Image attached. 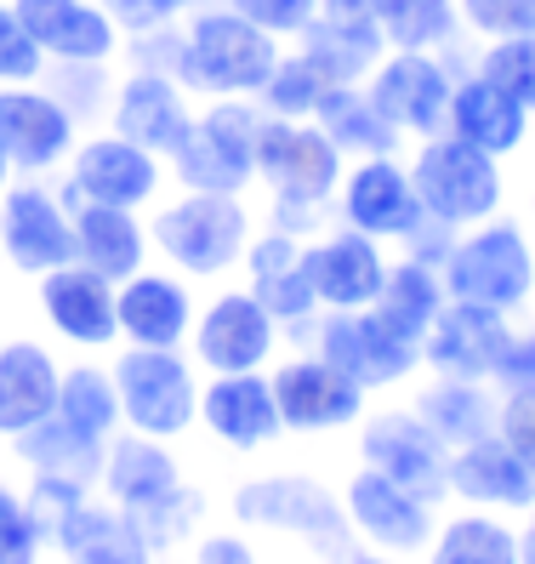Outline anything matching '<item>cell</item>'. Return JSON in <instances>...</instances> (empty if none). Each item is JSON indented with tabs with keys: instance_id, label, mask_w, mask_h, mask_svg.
<instances>
[{
	"instance_id": "obj_38",
	"label": "cell",
	"mask_w": 535,
	"mask_h": 564,
	"mask_svg": "<svg viewBox=\"0 0 535 564\" xmlns=\"http://www.w3.org/2000/svg\"><path fill=\"white\" fill-rule=\"evenodd\" d=\"M314 126L330 143L342 149V160H371V154H398V131L393 120L376 109V97L364 86H330L314 109Z\"/></svg>"
},
{
	"instance_id": "obj_27",
	"label": "cell",
	"mask_w": 535,
	"mask_h": 564,
	"mask_svg": "<svg viewBox=\"0 0 535 564\" xmlns=\"http://www.w3.org/2000/svg\"><path fill=\"white\" fill-rule=\"evenodd\" d=\"M194 126V91L172 75H154V69H131L114 80V104H109V131L143 143L149 154L172 160L177 143L188 138Z\"/></svg>"
},
{
	"instance_id": "obj_39",
	"label": "cell",
	"mask_w": 535,
	"mask_h": 564,
	"mask_svg": "<svg viewBox=\"0 0 535 564\" xmlns=\"http://www.w3.org/2000/svg\"><path fill=\"white\" fill-rule=\"evenodd\" d=\"M0 451H7V462L23 468V474H69V479L97 485V468H103L109 445L86 440L80 427H69L63 416H46L41 427H29V434H18L12 445H0Z\"/></svg>"
},
{
	"instance_id": "obj_31",
	"label": "cell",
	"mask_w": 535,
	"mask_h": 564,
	"mask_svg": "<svg viewBox=\"0 0 535 564\" xmlns=\"http://www.w3.org/2000/svg\"><path fill=\"white\" fill-rule=\"evenodd\" d=\"M12 7L41 41L46 63H114V52L125 46L103 0H12Z\"/></svg>"
},
{
	"instance_id": "obj_50",
	"label": "cell",
	"mask_w": 535,
	"mask_h": 564,
	"mask_svg": "<svg viewBox=\"0 0 535 564\" xmlns=\"http://www.w3.org/2000/svg\"><path fill=\"white\" fill-rule=\"evenodd\" d=\"M199 0H103V12L120 23V35H149V29L183 23Z\"/></svg>"
},
{
	"instance_id": "obj_12",
	"label": "cell",
	"mask_w": 535,
	"mask_h": 564,
	"mask_svg": "<svg viewBox=\"0 0 535 564\" xmlns=\"http://www.w3.org/2000/svg\"><path fill=\"white\" fill-rule=\"evenodd\" d=\"M353 462L398 479L405 490L427 496V502H450V445L416 416V405L405 400V393L376 400L371 411L359 416Z\"/></svg>"
},
{
	"instance_id": "obj_23",
	"label": "cell",
	"mask_w": 535,
	"mask_h": 564,
	"mask_svg": "<svg viewBox=\"0 0 535 564\" xmlns=\"http://www.w3.org/2000/svg\"><path fill=\"white\" fill-rule=\"evenodd\" d=\"M240 274H245V285H251L256 303L280 319V330L291 337V348H303L308 330H314V319L325 314L319 296H314V285H308V269H303V240L285 235V228H256L251 246H245Z\"/></svg>"
},
{
	"instance_id": "obj_20",
	"label": "cell",
	"mask_w": 535,
	"mask_h": 564,
	"mask_svg": "<svg viewBox=\"0 0 535 564\" xmlns=\"http://www.w3.org/2000/svg\"><path fill=\"white\" fill-rule=\"evenodd\" d=\"M450 63L439 52H387L371 80H364V91L376 97V109L393 120L398 138H439L445 120H450Z\"/></svg>"
},
{
	"instance_id": "obj_30",
	"label": "cell",
	"mask_w": 535,
	"mask_h": 564,
	"mask_svg": "<svg viewBox=\"0 0 535 564\" xmlns=\"http://www.w3.org/2000/svg\"><path fill=\"white\" fill-rule=\"evenodd\" d=\"M52 564H165V553L103 496H86L75 513L52 524Z\"/></svg>"
},
{
	"instance_id": "obj_9",
	"label": "cell",
	"mask_w": 535,
	"mask_h": 564,
	"mask_svg": "<svg viewBox=\"0 0 535 564\" xmlns=\"http://www.w3.org/2000/svg\"><path fill=\"white\" fill-rule=\"evenodd\" d=\"M405 165H411V183L422 194V212L433 223L456 228V235L495 217V212H507V172H501V160L450 138V131L422 138Z\"/></svg>"
},
{
	"instance_id": "obj_43",
	"label": "cell",
	"mask_w": 535,
	"mask_h": 564,
	"mask_svg": "<svg viewBox=\"0 0 535 564\" xmlns=\"http://www.w3.org/2000/svg\"><path fill=\"white\" fill-rule=\"evenodd\" d=\"M0 564H52L46 524L35 519V508H29V496L12 474L0 479Z\"/></svg>"
},
{
	"instance_id": "obj_49",
	"label": "cell",
	"mask_w": 535,
	"mask_h": 564,
	"mask_svg": "<svg viewBox=\"0 0 535 564\" xmlns=\"http://www.w3.org/2000/svg\"><path fill=\"white\" fill-rule=\"evenodd\" d=\"M222 7H233L240 18H251V23L268 29L274 41H296V35L314 23L319 0H222Z\"/></svg>"
},
{
	"instance_id": "obj_55",
	"label": "cell",
	"mask_w": 535,
	"mask_h": 564,
	"mask_svg": "<svg viewBox=\"0 0 535 564\" xmlns=\"http://www.w3.org/2000/svg\"><path fill=\"white\" fill-rule=\"evenodd\" d=\"M0 337H7V330H0Z\"/></svg>"
},
{
	"instance_id": "obj_14",
	"label": "cell",
	"mask_w": 535,
	"mask_h": 564,
	"mask_svg": "<svg viewBox=\"0 0 535 564\" xmlns=\"http://www.w3.org/2000/svg\"><path fill=\"white\" fill-rule=\"evenodd\" d=\"M337 496H342L353 542L376 547V553H398V558H422L445 513V502H427V496L364 468V462H348V474L337 479Z\"/></svg>"
},
{
	"instance_id": "obj_44",
	"label": "cell",
	"mask_w": 535,
	"mask_h": 564,
	"mask_svg": "<svg viewBox=\"0 0 535 564\" xmlns=\"http://www.w3.org/2000/svg\"><path fill=\"white\" fill-rule=\"evenodd\" d=\"M473 69L484 80H495L507 97H518V104L535 115V35H513V41H484Z\"/></svg>"
},
{
	"instance_id": "obj_33",
	"label": "cell",
	"mask_w": 535,
	"mask_h": 564,
	"mask_svg": "<svg viewBox=\"0 0 535 564\" xmlns=\"http://www.w3.org/2000/svg\"><path fill=\"white\" fill-rule=\"evenodd\" d=\"M75 262L97 269L103 280H131L138 269L154 262V240H149V223L143 212H125V206H75Z\"/></svg>"
},
{
	"instance_id": "obj_6",
	"label": "cell",
	"mask_w": 535,
	"mask_h": 564,
	"mask_svg": "<svg viewBox=\"0 0 535 564\" xmlns=\"http://www.w3.org/2000/svg\"><path fill=\"white\" fill-rule=\"evenodd\" d=\"M445 291L450 303H479L495 314H529L535 308V235L524 217L495 212L473 228H461L445 257Z\"/></svg>"
},
{
	"instance_id": "obj_52",
	"label": "cell",
	"mask_w": 535,
	"mask_h": 564,
	"mask_svg": "<svg viewBox=\"0 0 535 564\" xmlns=\"http://www.w3.org/2000/svg\"><path fill=\"white\" fill-rule=\"evenodd\" d=\"M348 564H422V558H398V553H376V547H353Z\"/></svg>"
},
{
	"instance_id": "obj_16",
	"label": "cell",
	"mask_w": 535,
	"mask_h": 564,
	"mask_svg": "<svg viewBox=\"0 0 535 564\" xmlns=\"http://www.w3.org/2000/svg\"><path fill=\"white\" fill-rule=\"evenodd\" d=\"M63 200L80 206H125V212H149L165 188V160L149 154L143 143L120 138V131H86L75 143L69 165H63Z\"/></svg>"
},
{
	"instance_id": "obj_41",
	"label": "cell",
	"mask_w": 535,
	"mask_h": 564,
	"mask_svg": "<svg viewBox=\"0 0 535 564\" xmlns=\"http://www.w3.org/2000/svg\"><path fill=\"white\" fill-rule=\"evenodd\" d=\"M325 91H330V80L314 69L303 52H280L274 75H268L262 91H256V109L274 115V120H314V109H319Z\"/></svg>"
},
{
	"instance_id": "obj_32",
	"label": "cell",
	"mask_w": 535,
	"mask_h": 564,
	"mask_svg": "<svg viewBox=\"0 0 535 564\" xmlns=\"http://www.w3.org/2000/svg\"><path fill=\"white\" fill-rule=\"evenodd\" d=\"M529 109L518 104V97H507L495 80H484L479 69H461L456 86H450V120L445 131L461 143H473L495 160H513L524 143H529Z\"/></svg>"
},
{
	"instance_id": "obj_36",
	"label": "cell",
	"mask_w": 535,
	"mask_h": 564,
	"mask_svg": "<svg viewBox=\"0 0 535 564\" xmlns=\"http://www.w3.org/2000/svg\"><path fill=\"white\" fill-rule=\"evenodd\" d=\"M52 416L80 427V434L97 440V445H109L120 434L125 422H120V388H114V371H109V354H69Z\"/></svg>"
},
{
	"instance_id": "obj_2",
	"label": "cell",
	"mask_w": 535,
	"mask_h": 564,
	"mask_svg": "<svg viewBox=\"0 0 535 564\" xmlns=\"http://www.w3.org/2000/svg\"><path fill=\"white\" fill-rule=\"evenodd\" d=\"M228 524L251 530L256 542H285L308 564H348V553L359 547L337 479L308 474V468H256L228 490L222 502Z\"/></svg>"
},
{
	"instance_id": "obj_11",
	"label": "cell",
	"mask_w": 535,
	"mask_h": 564,
	"mask_svg": "<svg viewBox=\"0 0 535 564\" xmlns=\"http://www.w3.org/2000/svg\"><path fill=\"white\" fill-rule=\"evenodd\" d=\"M303 348L325 354L337 371H348L364 393H371V400L411 393V382L422 377V343L398 337L376 308H330V314H319Z\"/></svg>"
},
{
	"instance_id": "obj_53",
	"label": "cell",
	"mask_w": 535,
	"mask_h": 564,
	"mask_svg": "<svg viewBox=\"0 0 535 564\" xmlns=\"http://www.w3.org/2000/svg\"><path fill=\"white\" fill-rule=\"evenodd\" d=\"M518 530H524V558H535V502H529V513L518 519Z\"/></svg>"
},
{
	"instance_id": "obj_19",
	"label": "cell",
	"mask_w": 535,
	"mask_h": 564,
	"mask_svg": "<svg viewBox=\"0 0 535 564\" xmlns=\"http://www.w3.org/2000/svg\"><path fill=\"white\" fill-rule=\"evenodd\" d=\"M337 223L359 228L382 246H411V235L427 223L422 194L411 183V165L398 154H371V160H348L342 188H337Z\"/></svg>"
},
{
	"instance_id": "obj_22",
	"label": "cell",
	"mask_w": 535,
	"mask_h": 564,
	"mask_svg": "<svg viewBox=\"0 0 535 564\" xmlns=\"http://www.w3.org/2000/svg\"><path fill=\"white\" fill-rule=\"evenodd\" d=\"M80 143L75 115L46 86H0V149L18 177H52Z\"/></svg>"
},
{
	"instance_id": "obj_7",
	"label": "cell",
	"mask_w": 535,
	"mask_h": 564,
	"mask_svg": "<svg viewBox=\"0 0 535 564\" xmlns=\"http://www.w3.org/2000/svg\"><path fill=\"white\" fill-rule=\"evenodd\" d=\"M109 371L120 388V422L131 434H149L165 445H188L199 434V388L206 371L188 348H114Z\"/></svg>"
},
{
	"instance_id": "obj_37",
	"label": "cell",
	"mask_w": 535,
	"mask_h": 564,
	"mask_svg": "<svg viewBox=\"0 0 535 564\" xmlns=\"http://www.w3.org/2000/svg\"><path fill=\"white\" fill-rule=\"evenodd\" d=\"M445 303H450V291H445V269H433V262H422V257H411V251H398V257L387 262L382 296H376L371 308L398 330V337L422 343L427 330H433V319L445 314Z\"/></svg>"
},
{
	"instance_id": "obj_1",
	"label": "cell",
	"mask_w": 535,
	"mask_h": 564,
	"mask_svg": "<svg viewBox=\"0 0 535 564\" xmlns=\"http://www.w3.org/2000/svg\"><path fill=\"white\" fill-rule=\"evenodd\" d=\"M97 496L114 502L125 519H138V530L165 558L183 553L211 524V496L188 474L183 445L131 434V427L109 440L103 468H97Z\"/></svg>"
},
{
	"instance_id": "obj_54",
	"label": "cell",
	"mask_w": 535,
	"mask_h": 564,
	"mask_svg": "<svg viewBox=\"0 0 535 564\" xmlns=\"http://www.w3.org/2000/svg\"><path fill=\"white\" fill-rule=\"evenodd\" d=\"M524 228L535 235V188H529V200H524Z\"/></svg>"
},
{
	"instance_id": "obj_15",
	"label": "cell",
	"mask_w": 535,
	"mask_h": 564,
	"mask_svg": "<svg viewBox=\"0 0 535 564\" xmlns=\"http://www.w3.org/2000/svg\"><path fill=\"white\" fill-rule=\"evenodd\" d=\"M0 262L35 285L41 274L75 262V206L46 177H12L0 194Z\"/></svg>"
},
{
	"instance_id": "obj_47",
	"label": "cell",
	"mask_w": 535,
	"mask_h": 564,
	"mask_svg": "<svg viewBox=\"0 0 535 564\" xmlns=\"http://www.w3.org/2000/svg\"><path fill=\"white\" fill-rule=\"evenodd\" d=\"M183 564H268L262 558V542L251 536V530H240V524H206L199 536L183 547Z\"/></svg>"
},
{
	"instance_id": "obj_34",
	"label": "cell",
	"mask_w": 535,
	"mask_h": 564,
	"mask_svg": "<svg viewBox=\"0 0 535 564\" xmlns=\"http://www.w3.org/2000/svg\"><path fill=\"white\" fill-rule=\"evenodd\" d=\"M405 400L416 405V416L439 434L450 451L467 440H484L495 434V411H501V393L495 382H473V377H416Z\"/></svg>"
},
{
	"instance_id": "obj_25",
	"label": "cell",
	"mask_w": 535,
	"mask_h": 564,
	"mask_svg": "<svg viewBox=\"0 0 535 564\" xmlns=\"http://www.w3.org/2000/svg\"><path fill=\"white\" fill-rule=\"evenodd\" d=\"M63 359L46 330H12L0 337V445H12L18 434L41 427L57 411L63 388Z\"/></svg>"
},
{
	"instance_id": "obj_17",
	"label": "cell",
	"mask_w": 535,
	"mask_h": 564,
	"mask_svg": "<svg viewBox=\"0 0 535 564\" xmlns=\"http://www.w3.org/2000/svg\"><path fill=\"white\" fill-rule=\"evenodd\" d=\"M199 440L233 462L274 456L285 445V422L274 405V388H268V371L206 377V388H199Z\"/></svg>"
},
{
	"instance_id": "obj_10",
	"label": "cell",
	"mask_w": 535,
	"mask_h": 564,
	"mask_svg": "<svg viewBox=\"0 0 535 564\" xmlns=\"http://www.w3.org/2000/svg\"><path fill=\"white\" fill-rule=\"evenodd\" d=\"M268 388H274L285 440H303V445L353 434L359 416L376 405L348 371H337V365L314 348H285L268 365Z\"/></svg>"
},
{
	"instance_id": "obj_13",
	"label": "cell",
	"mask_w": 535,
	"mask_h": 564,
	"mask_svg": "<svg viewBox=\"0 0 535 564\" xmlns=\"http://www.w3.org/2000/svg\"><path fill=\"white\" fill-rule=\"evenodd\" d=\"M291 348V337L280 330V319L268 314L251 285L222 280L211 296H199V314L188 330V354L206 377H233V371H268L280 354Z\"/></svg>"
},
{
	"instance_id": "obj_24",
	"label": "cell",
	"mask_w": 535,
	"mask_h": 564,
	"mask_svg": "<svg viewBox=\"0 0 535 564\" xmlns=\"http://www.w3.org/2000/svg\"><path fill=\"white\" fill-rule=\"evenodd\" d=\"M114 314H120V343L125 348H188V330L199 314V291L177 269H138L114 285Z\"/></svg>"
},
{
	"instance_id": "obj_56",
	"label": "cell",
	"mask_w": 535,
	"mask_h": 564,
	"mask_svg": "<svg viewBox=\"0 0 535 564\" xmlns=\"http://www.w3.org/2000/svg\"><path fill=\"white\" fill-rule=\"evenodd\" d=\"M0 479H7V474H0Z\"/></svg>"
},
{
	"instance_id": "obj_3",
	"label": "cell",
	"mask_w": 535,
	"mask_h": 564,
	"mask_svg": "<svg viewBox=\"0 0 535 564\" xmlns=\"http://www.w3.org/2000/svg\"><path fill=\"white\" fill-rule=\"evenodd\" d=\"M348 160L314 120H274L262 115L256 131V183L268 188V228L308 240L337 217Z\"/></svg>"
},
{
	"instance_id": "obj_42",
	"label": "cell",
	"mask_w": 535,
	"mask_h": 564,
	"mask_svg": "<svg viewBox=\"0 0 535 564\" xmlns=\"http://www.w3.org/2000/svg\"><path fill=\"white\" fill-rule=\"evenodd\" d=\"M41 86L75 115L80 131L97 126V120H109V104H114V75H109V63H46Z\"/></svg>"
},
{
	"instance_id": "obj_48",
	"label": "cell",
	"mask_w": 535,
	"mask_h": 564,
	"mask_svg": "<svg viewBox=\"0 0 535 564\" xmlns=\"http://www.w3.org/2000/svg\"><path fill=\"white\" fill-rule=\"evenodd\" d=\"M490 382H495V393H524V388H535V319H529V314L513 319Z\"/></svg>"
},
{
	"instance_id": "obj_5",
	"label": "cell",
	"mask_w": 535,
	"mask_h": 564,
	"mask_svg": "<svg viewBox=\"0 0 535 564\" xmlns=\"http://www.w3.org/2000/svg\"><path fill=\"white\" fill-rule=\"evenodd\" d=\"M280 63V41L222 0H199L183 18L177 80L194 97H256Z\"/></svg>"
},
{
	"instance_id": "obj_4",
	"label": "cell",
	"mask_w": 535,
	"mask_h": 564,
	"mask_svg": "<svg viewBox=\"0 0 535 564\" xmlns=\"http://www.w3.org/2000/svg\"><path fill=\"white\" fill-rule=\"evenodd\" d=\"M256 235V212L245 194H199L183 188L149 217V240L165 269L188 274L194 285H222L240 274L245 246Z\"/></svg>"
},
{
	"instance_id": "obj_45",
	"label": "cell",
	"mask_w": 535,
	"mask_h": 564,
	"mask_svg": "<svg viewBox=\"0 0 535 564\" xmlns=\"http://www.w3.org/2000/svg\"><path fill=\"white\" fill-rule=\"evenodd\" d=\"M41 75H46L41 41L29 35L12 0H0V86H41Z\"/></svg>"
},
{
	"instance_id": "obj_29",
	"label": "cell",
	"mask_w": 535,
	"mask_h": 564,
	"mask_svg": "<svg viewBox=\"0 0 535 564\" xmlns=\"http://www.w3.org/2000/svg\"><path fill=\"white\" fill-rule=\"evenodd\" d=\"M507 330H513V314H495V308H479V303H445V314L433 319V330L422 337V371L427 377L490 382Z\"/></svg>"
},
{
	"instance_id": "obj_18",
	"label": "cell",
	"mask_w": 535,
	"mask_h": 564,
	"mask_svg": "<svg viewBox=\"0 0 535 564\" xmlns=\"http://www.w3.org/2000/svg\"><path fill=\"white\" fill-rule=\"evenodd\" d=\"M35 319L69 354H114L120 348L114 280H103L86 262H63V269L35 280Z\"/></svg>"
},
{
	"instance_id": "obj_26",
	"label": "cell",
	"mask_w": 535,
	"mask_h": 564,
	"mask_svg": "<svg viewBox=\"0 0 535 564\" xmlns=\"http://www.w3.org/2000/svg\"><path fill=\"white\" fill-rule=\"evenodd\" d=\"M296 52H303L330 86H364L371 69L387 57V41H382V23L371 12V0H319L314 23L296 35Z\"/></svg>"
},
{
	"instance_id": "obj_35",
	"label": "cell",
	"mask_w": 535,
	"mask_h": 564,
	"mask_svg": "<svg viewBox=\"0 0 535 564\" xmlns=\"http://www.w3.org/2000/svg\"><path fill=\"white\" fill-rule=\"evenodd\" d=\"M422 564H524V530L507 513L445 502Z\"/></svg>"
},
{
	"instance_id": "obj_46",
	"label": "cell",
	"mask_w": 535,
	"mask_h": 564,
	"mask_svg": "<svg viewBox=\"0 0 535 564\" xmlns=\"http://www.w3.org/2000/svg\"><path fill=\"white\" fill-rule=\"evenodd\" d=\"M461 7V29L484 41H513V35H535V0H456Z\"/></svg>"
},
{
	"instance_id": "obj_21",
	"label": "cell",
	"mask_w": 535,
	"mask_h": 564,
	"mask_svg": "<svg viewBox=\"0 0 535 564\" xmlns=\"http://www.w3.org/2000/svg\"><path fill=\"white\" fill-rule=\"evenodd\" d=\"M387 246L359 235L348 223H325L319 235L303 240V269H308V285L319 296V308H371L382 296V280H387Z\"/></svg>"
},
{
	"instance_id": "obj_28",
	"label": "cell",
	"mask_w": 535,
	"mask_h": 564,
	"mask_svg": "<svg viewBox=\"0 0 535 564\" xmlns=\"http://www.w3.org/2000/svg\"><path fill=\"white\" fill-rule=\"evenodd\" d=\"M450 502L456 508H484V513H507L524 519L535 502V474L524 468V456L501 440H467L450 451Z\"/></svg>"
},
{
	"instance_id": "obj_8",
	"label": "cell",
	"mask_w": 535,
	"mask_h": 564,
	"mask_svg": "<svg viewBox=\"0 0 535 564\" xmlns=\"http://www.w3.org/2000/svg\"><path fill=\"white\" fill-rule=\"evenodd\" d=\"M256 131H262L256 97H206V109H194L188 138L165 160V172L177 177V188L251 194L256 188Z\"/></svg>"
},
{
	"instance_id": "obj_40",
	"label": "cell",
	"mask_w": 535,
	"mask_h": 564,
	"mask_svg": "<svg viewBox=\"0 0 535 564\" xmlns=\"http://www.w3.org/2000/svg\"><path fill=\"white\" fill-rule=\"evenodd\" d=\"M387 52H450L467 29L456 0H371Z\"/></svg>"
},
{
	"instance_id": "obj_51",
	"label": "cell",
	"mask_w": 535,
	"mask_h": 564,
	"mask_svg": "<svg viewBox=\"0 0 535 564\" xmlns=\"http://www.w3.org/2000/svg\"><path fill=\"white\" fill-rule=\"evenodd\" d=\"M495 434L507 440V445L524 456V468L535 474V388H524V393H501Z\"/></svg>"
}]
</instances>
